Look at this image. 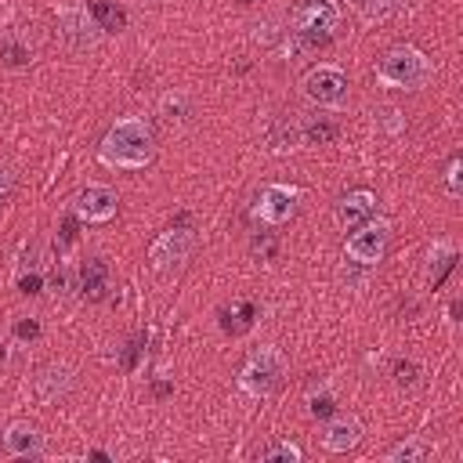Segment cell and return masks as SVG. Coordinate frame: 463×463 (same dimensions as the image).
<instances>
[{"mask_svg": "<svg viewBox=\"0 0 463 463\" xmlns=\"http://www.w3.org/2000/svg\"><path fill=\"white\" fill-rule=\"evenodd\" d=\"M329 409H333L329 391H322V394H311V398H307V412H311V416H326Z\"/></svg>", "mask_w": 463, "mask_h": 463, "instance_id": "24", "label": "cell"}, {"mask_svg": "<svg viewBox=\"0 0 463 463\" xmlns=\"http://www.w3.org/2000/svg\"><path fill=\"white\" fill-rule=\"evenodd\" d=\"M456 264V246L449 242V239H438L430 250H427V268H423V275H427V282H441V275L449 271Z\"/></svg>", "mask_w": 463, "mask_h": 463, "instance_id": "16", "label": "cell"}, {"mask_svg": "<svg viewBox=\"0 0 463 463\" xmlns=\"http://www.w3.org/2000/svg\"><path fill=\"white\" fill-rule=\"evenodd\" d=\"M376 213V195L369 192V188H354V192H347L340 203H336V224L340 228H358L362 221H369Z\"/></svg>", "mask_w": 463, "mask_h": 463, "instance_id": "13", "label": "cell"}, {"mask_svg": "<svg viewBox=\"0 0 463 463\" xmlns=\"http://www.w3.org/2000/svg\"><path fill=\"white\" fill-rule=\"evenodd\" d=\"M459 177H463V159L452 156V159H449V170H445V192H449L452 199L463 195V181H459Z\"/></svg>", "mask_w": 463, "mask_h": 463, "instance_id": "22", "label": "cell"}, {"mask_svg": "<svg viewBox=\"0 0 463 463\" xmlns=\"http://www.w3.org/2000/svg\"><path fill=\"white\" fill-rule=\"evenodd\" d=\"M394 373H398V383H409V380H412V373H416V369H412V365H398V369H394Z\"/></svg>", "mask_w": 463, "mask_h": 463, "instance_id": "29", "label": "cell"}, {"mask_svg": "<svg viewBox=\"0 0 463 463\" xmlns=\"http://www.w3.org/2000/svg\"><path fill=\"white\" fill-rule=\"evenodd\" d=\"M36 333H40L36 322H22V326H18V336H36Z\"/></svg>", "mask_w": 463, "mask_h": 463, "instance_id": "28", "label": "cell"}, {"mask_svg": "<svg viewBox=\"0 0 463 463\" xmlns=\"http://www.w3.org/2000/svg\"><path fill=\"white\" fill-rule=\"evenodd\" d=\"M376 80L383 87H398V90H420L434 80V65L430 58L412 47V43H394L383 51V58L376 61Z\"/></svg>", "mask_w": 463, "mask_h": 463, "instance_id": "2", "label": "cell"}, {"mask_svg": "<svg viewBox=\"0 0 463 463\" xmlns=\"http://www.w3.org/2000/svg\"><path fill=\"white\" fill-rule=\"evenodd\" d=\"M340 22V4L336 0H300L293 7V18H289V33L300 40V43H322Z\"/></svg>", "mask_w": 463, "mask_h": 463, "instance_id": "4", "label": "cell"}, {"mask_svg": "<svg viewBox=\"0 0 463 463\" xmlns=\"http://www.w3.org/2000/svg\"><path fill=\"white\" fill-rule=\"evenodd\" d=\"M383 127H387V134H398V130L405 127L402 112H398V109H383Z\"/></svg>", "mask_w": 463, "mask_h": 463, "instance_id": "25", "label": "cell"}, {"mask_svg": "<svg viewBox=\"0 0 463 463\" xmlns=\"http://www.w3.org/2000/svg\"><path fill=\"white\" fill-rule=\"evenodd\" d=\"M0 441H4V452L14 456V459H36V456H43V449H47V438H43L33 423H25V420L7 423L4 434H0Z\"/></svg>", "mask_w": 463, "mask_h": 463, "instance_id": "11", "label": "cell"}, {"mask_svg": "<svg viewBox=\"0 0 463 463\" xmlns=\"http://www.w3.org/2000/svg\"><path fill=\"white\" fill-rule=\"evenodd\" d=\"M387 242H391V221L376 217V221H362L358 228H351V235L344 242V253H347V260L369 268V264H376L383 257Z\"/></svg>", "mask_w": 463, "mask_h": 463, "instance_id": "6", "label": "cell"}, {"mask_svg": "<svg viewBox=\"0 0 463 463\" xmlns=\"http://www.w3.org/2000/svg\"><path fill=\"white\" fill-rule=\"evenodd\" d=\"M0 58H4V65H25L33 58V51L18 36H4L0 40Z\"/></svg>", "mask_w": 463, "mask_h": 463, "instance_id": "20", "label": "cell"}, {"mask_svg": "<svg viewBox=\"0 0 463 463\" xmlns=\"http://www.w3.org/2000/svg\"><path fill=\"white\" fill-rule=\"evenodd\" d=\"M72 383H76L72 365H65V362H51V365H43V369L36 373L33 391H36V398H40L43 405H54V402H61V398L72 391Z\"/></svg>", "mask_w": 463, "mask_h": 463, "instance_id": "12", "label": "cell"}, {"mask_svg": "<svg viewBox=\"0 0 463 463\" xmlns=\"http://www.w3.org/2000/svg\"><path fill=\"white\" fill-rule=\"evenodd\" d=\"M286 369H289V362H286L282 347L264 344V347H257V351L246 358V365L239 369V391L250 394V398H268V394L282 383Z\"/></svg>", "mask_w": 463, "mask_h": 463, "instance_id": "3", "label": "cell"}, {"mask_svg": "<svg viewBox=\"0 0 463 463\" xmlns=\"http://www.w3.org/2000/svg\"><path fill=\"white\" fill-rule=\"evenodd\" d=\"M300 94L315 109H344L347 105V76L336 65H315L304 72Z\"/></svg>", "mask_w": 463, "mask_h": 463, "instance_id": "5", "label": "cell"}, {"mask_svg": "<svg viewBox=\"0 0 463 463\" xmlns=\"http://www.w3.org/2000/svg\"><path fill=\"white\" fill-rule=\"evenodd\" d=\"M152 156H156V137L145 116H119L98 145V159L112 170H145Z\"/></svg>", "mask_w": 463, "mask_h": 463, "instance_id": "1", "label": "cell"}, {"mask_svg": "<svg viewBox=\"0 0 463 463\" xmlns=\"http://www.w3.org/2000/svg\"><path fill=\"white\" fill-rule=\"evenodd\" d=\"M72 210H76V217H80L83 224H105V221L116 217L119 195H116V188H109V184H87V188L76 192Z\"/></svg>", "mask_w": 463, "mask_h": 463, "instance_id": "10", "label": "cell"}, {"mask_svg": "<svg viewBox=\"0 0 463 463\" xmlns=\"http://www.w3.org/2000/svg\"><path fill=\"white\" fill-rule=\"evenodd\" d=\"M192 246H195V232L192 228H166L152 246H148V260H152V271H159V275H166V271H174V268H181L184 260H188V253H192Z\"/></svg>", "mask_w": 463, "mask_h": 463, "instance_id": "7", "label": "cell"}, {"mask_svg": "<svg viewBox=\"0 0 463 463\" xmlns=\"http://www.w3.org/2000/svg\"><path fill=\"white\" fill-rule=\"evenodd\" d=\"M7 192H11V174H7V170H0V203L7 199Z\"/></svg>", "mask_w": 463, "mask_h": 463, "instance_id": "27", "label": "cell"}, {"mask_svg": "<svg viewBox=\"0 0 463 463\" xmlns=\"http://www.w3.org/2000/svg\"><path fill=\"white\" fill-rule=\"evenodd\" d=\"M347 4L358 11V18H362L365 25L387 22V18H394V14L405 7V0H347Z\"/></svg>", "mask_w": 463, "mask_h": 463, "instance_id": "17", "label": "cell"}, {"mask_svg": "<svg viewBox=\"0 0 463 463\" xmlns=\"http://www.w3.org/2000/svg\"><path fill=\"white\" fill-rule=\"evenodd\" d=\"M427 456V441L423 438H409V441H402V445H394V449H387V463H420Z\"/></svg>", "mask_w": 463, "mask_h": 463, "instance_id": "18", "label": "cell"}, {"mask_svg": "<svg viewBox=\"0 0 463 463\" xmlns=\"http://www.w3.org/2000/svg\"><path fill=\"white\" fill-rule=\"evenodd\" d=\"M159 112L174 123V119H184L188 116V94L184 90H170V94H163L159 98Z\"/></svg>", "mask_w": 463, "mask_h": 463, "instance_id": "21", "label": "cell"}, {"mask_svg": "<svg viewBox=\"0 0 463 463\" xmlns=\"http://www.w3.org/2000/svg\"><path fill=\"white\" fill-rule=\"evenodd\" d=\"M260 459H264V463H300L304 452H300V445H293V441H275L271 449L260 452Z\"/></svg>", "mask_w": 463, "mask_h": 463, "instance_id": "19", "label": "cell"}, {"mask_svg": "<svg viewBox=\"0 0 463 463\" xmlns=\"http://www.w3.org/2000/svg\"><path fill=\"white\" fill-rule=\"evenodd\" d=\"M76 289L87 297V300H101L109 293V264L101 257H87L83 268H80V282Z\"/></svg>", "mask_w": 463, "mask_h": 463, "instance_id": "15", "label": "cell"}, {"mask_svg": "<svg viewBox=\"0 0 463 463\" xmlns=\"http://www.w3.org/2000/svg\"><path fill=\"white\" fill-rule=\"evenodd\" d=\"M90 14H94V22H98L101 29H116V25H123V14H119L116 7H109V4H94Z\"/></svg>", "mask_w": 463, "mask_h": 463, "instance_id": "23", "label": "cell"}, {"mask_svg": "<svg viewBox=\"0 0 463 463\" xmlns=\"http://www.w3.org/2000/svg\"><path fill=\"white\" fill-rule=\"evenodd\" d=\"M362 441V423H358V416H351V412H336L329 423H326V430H322V445L329 449V452H347V449H354Z\"/></svg>", "mask_w": 463, "mask_h": 463, "instance_id": "14", "label": "cell"}, {"mask_svg": "<svg viewBox=\"0 0 463 463\" xmlns=\"http://www.w3.org/2000/svg\"><path fill=\"white\" fill-rule=\"evenodd\" d=\"M297 203H300L297 184H264L253 203V217L260 224H286L297 213Z\"/></svg>", "mask_w": 463, "mask_h": 463, "instance_id": "9", "label": "cell"}, {"mask_svg": "<svg viewBox=\"0 0 463 463\" xmlns=\"http://www.w3.org/2000/svg\"><path fill=\"white\" fill-rule=\"evenodd\" d=\"M54 18H58V36H61L69 47H76V51L94 47V43L101 40V25L94 22V14H90V7H87V4L58 7V11H54Z\"/></svg>", "mask_w": 463, "mask_h": 463, "instance_id": "8", "label": "cell"}, {"mask_svg": "<svg viewBox=\"0 0 463 463\" xmlns=\"http://www.w3.org/2000/svg\"><path fill=\"white\" fill-rule=\"evenodd\" d=\"M11 18H14L11 4H7V0H0V29H7V25H11Z\"/></svg>", "mask_w": 463, "mask_h": 463, "instance_id": "26", "label": "cell"}]
</instances>
